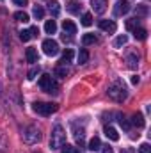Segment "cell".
I'll return each mask as SVG.
<instances>
[{
	"instance_id": "1",
	"label": "cell",
	"mask_w": 151,
	"mask_h": 153,
	"mask_svg": "<svg viewBox=\"0 0 151 153\" xmlns=\"http://www.w3.org/2000/svg\"><path fill=\"white\" fill-rule=\"evenodd\" d=\"M107 94H109V98H112L114 102L119 103V102H124L128 98V89H126L123 80H114L107 89Z\"/></svg>"
},
{
	"instance_id": "2",
	"label": "cell",
	"mask_w": 151,
	"mask_h": 153,
	"mask_svg": "<svg viewBox=\"0 0 151 153\" xmlns=\"http://www.w3.org/2000/svg\"><path fill=\"white\" fill-rule=\"evenodd\" d=\"M66 143V132L61 125H57L52 132V137H50V148L52 150H59L62 144Z\"/></svg>"
},
{
	"instance_id": "3",
	"label": "cell",
	"mask_w": 151,
	"mask_h": 153,
	"mask_svg": "<svg viewBox=\"0 0 151 153\" xmlns=\"http://www.w3.org/2000/svg\"><path fill=\"white\" fill-rule=\"evenodd\" d=\"M38 84L44 93H50V94L52 93H57V82L52 78V75H41L38 80Z\"/></svg>"
},
{
	"instance_id": "4",
	"label": "cell",
	"mask_w": 151,
	"mask_h": 153,
	"mask_svg": "<svg viewBox=\"0 0 151 153\" xmlns=\"http://www.w3.org/2000/svg\"><path fill=\"white\" fill-rule=\"evenodd\" d=\"M23 141L27 144H36L41 141V132H39L36 126H27L23 130Z\"/></svg>"
},
{
	"instance_id": "5",
	"label": "cell",
	"mask_w": 151,
	"mask_h": 153,
	"mask_svg": "<svg viewBox=\"0 0 151 153\" xmlns=\"http://www.w3.org/2000/svg\"><path fill=\"white\" fill-rule=\"evenodd\" d=\"M32 109H34V112H38L41 116H50L52 112H55L59 107L55 105V103H44V102H36L34 105H32Z\"/></svg>"
},
{
	"instance_id": "6",
	"label": "cell",
	"mask_w": 151,
	"mask_h": 153,
	"mask_svg": "<svg viewBox=\"0 0 151 153\" xmlns=\"http://www.w3.org/2000/svg\"><path fill=\"white\" fill-rule=\"evenodd\" d=\"M43 52H44L46 55H50V57L57 55V53H59V43H57L55 39H44V41H43Z\"/></svg>"
},
{
	"instance_id": "7",
	"label": "cell",
	"mask_w": 151,
	"mask_h": 153,
	"mask_svg": "<svg viewBox=\"0 0 151 153\" xmlns=\"http://www.w3.org/2000/svg\"><path fill=\"white\" fill-rule=\"evenodd\" d=\"M130 9H132V5H130V2H128V0H119V2H115L114 16H123V14H126Z\"/></svg>"
},
{
	"instance_id": "8",
	"label": "cell",
	"mask_w": 151,
	"mask_h": 153,
	"mask_svg": "<svg viewBox=\"0 0 151 153\" xmlns=\"http://www.w3.org/2000/svg\"><path fill=\"white\" fill-rule=\"evenodd\" d=\"M107 0H91V7L96 14H103L107 11Z\"/></svg>"
},
{
	"instance_id": "9",
	"label": "cell",
	"mask_w": 151,
	"mask_h": 153,
	"mask_svg": "<svg viewBox=\"0 0 151 153\" xmlns=\"http://www.w3.org/2000/svg\"><path fill=\"white\" fill-rule=\"evenodd\" d=\"M98 27H100L101 30L112 34V32H115V27H117V25H115L114 20H100V22H98Z\"/></svg>"
},
{
	"instance_id": "10",
	"label": "cell",
	"mask_w": 151,
	"mask_h": 153,
	"mask_svg": "<svg viewBox=\"0 0 151 153\" xmlns=\"http://www.w3.org/2000/svg\"><path fill=\"white\" fill-rule=\"evenodd\" d=\"M62 29H64V32H66V34H70V36L76 34V25L71 22V20H64V23H62Z\"/></svg>"
},
{
	"instance_id": "11",
	"label": "cell",
	"mask_w": 151,
	"mask_h": 153,
	"mask_svg": "<svg viewBox=\"0 0 151 153\" xmlns=\"http://www.w3.org/2000/svg\"><path fill=\"white\" fill-rule=\"evenodd\" d=\"M25 57H27V62H38V50L36 48H27L25 50Z\"/></svg>"
},
{
	"instance_id": "12",
	"label": "cell",
	"mask_w": 151,
	"mask_h": 153,
	"mask_svg": "<svg viewBox=\"0 0 151 153\" xmlns=\"http://www.w3.org/2000/svg\"><path fill=\"white\" fill-rule=\"evenodd\" d=\"M73 57H75V52H73L71 48H66V50H64V53H62V59H61V62L66 66V64H70V62L73 61Z\"/></svg>"
},
{
	"instance_id": "13",
	"label": "cell",
	"mask_w": 151,
	"mask_h": 153,
	"mask_svg": "<svg viewBox=\"0 0 151 153\" xmlns=\"http://www.w3.org/2000/svg\"><path fill=\"white\" fill-rule=\"evenodd\" d=\"M105 135H107L110 141H114V143L119 141V134H117V130H115L114 126H109V125L105 126Z\"/></svg>"
},
{
	"instance_id": "14",
	"label": "cell",
	"mask_w": 151,
	"mask_h": 153,
	"mask_svg": "<svg viewBox=\"0 0 151 153\" xmlns=\"http://www.w3.org/2000/svg\"><path fill=\"white\" fill-rule=\"evenodd\" d=\"M144 123H146V121H144V116L141 114V112H137V114L132 116V125H133V126L142 128V126H144Z\"/></svg>"
},
{
	"instance_id": "15",
	"label": "cell",
	"mask_w": 151,
	"mask_h": 153,
	"mask_svg": "<svg viewBox=\"0 0 151 153\" xmlns=\"http://www.w3.org/2000/svg\"><path fill=\"white\" fill-rule=\"evenodd\" d=\"M48 9H50V14L55 18V16H59V13H61V5H59V2L57 0H52L50 4H48Z\"/></svg>"
},
{
	"instance_id": "16",
	"label": "cell",
	"mask_w": 151,
	"mask_h": 153,
	"mask_svg": "<svg viewBox=\"0 0 151 153\" xmlns=\"http://www.w3.org/2000/svg\"><path fill=\"white\" fill-rule=\"evenodd\" d=\"M44 32H46V34H55V32H57V23H55V20H46V23H44Z\"/></svg>"
},
{
	"instance_id": "17",
	"label": "cell",
	"mask_w": 151,
	"mask_h": 153,
	"mask_svg": "<svg viewBox=\"0 0 151 153\" xmlns=\"http://www.w3.org/2000/svg\"><path fill=\"white\" fill-rule=\"evenodd\" d=\"M101 148V141H100V137H93L91 141H89V150L91 152H98Z\"/></svg>"
},
{
	"instance_id": "18",
	"label": "cell",
	"mask_w": 151,
	"mask_h": 153,
	"mask_svg": "<svg viewBox=\"0 0 151 153\" xmlns=\"http://www.w3.org/2000/svg\"><path fill=\"white\" fill-rule=\"evenodd\" d=\"M80 9H82V4H78V2H75V0H71V2L68 4V11H70L71 14H78Z\"/></svg>"
},
{
	"instance_id": "19",
	"label": "cell",
	"mask_w": 151,
	"mask_h": 153,
	"mask_svg": "<svg viewBox=\"0 0 151 153\" xmlns=\"http://www.w3.org/2000/svg\"><path fill=\"white\" fill-rule=\"evenodd\" d=\"M98 41V38L94 36V34H84L82 36V43H84V46H87V45H94Z\"/></svg>"
},
{
	"instance_id": "20",
	"label": "cell",
	"mask_w": 151,
	"mask_h": 153,
	"mask_svg": "<svg viewBox=\"0 0 151 153\" xmlns=\"http://www.w3.org/2000/svg\"><path fill=\"white\" fill-rule=\"evenodd\" d=\"M87 61H89V52L85 48H80V52H78V64H85Z\"/></svg>"
},
{
	"instance_id": "21",
	"label": "cell",
	"mask_w": 151,
	"mask_h": 153,
	"mask_svg": "<svg viewBox=\"0 0 151 153\" xmlns=\"http://www.w3.org/2000/svg\"><path fill=\"white\" fill-rule=\"evenodd\" d=\"M133 36H135V39L142 41V39L148 38V30H146V29H141V27H137V29L133 30Z\"/></svg>"
},
{
	"instance_id": "22",
	"label": "cell",
	"mask_w": 151,
	"mask_h": 153,
	"mask_svg": "<svg viewBox=\"0 0 151 153\" xmlns=\"http://www.w3.org/2000/svg\"><path fill=\"white\" fill-rule=\"evenodd\" d=\"M126 43H128V36H126V34H121V36H117V38H115L114 46H115V48H121V46H123V45H126Z\"/></svg>"
},
{
	"instance_id": "23",
	"label": "cell",
	"mask_w": 151,
	"mask_h": 153,
	"mask_svg": "<svg viewBox=\"0 0 151 153\" xmlns=\"http://www.w3.org/2000/svg\"><path fill=\"white\" fill-rule=\"evenodd\" d=\"M14 18L18 20V22H21V23H27L30 18H29V14L25 13V11H18V13H14Z\"/></svg>"
},
{
	"instance_id": "24",
	"label": "cell",
	"mask_w": 151,
	"mask_h": 153,
	"mask_svg": "<svg viewBox=\"0 0 151 153\" xmlns=\"http://www.w3.org/2000/svg\"><path fill=\"white\" fill-rule=\"evenodd\" d=\"M82 25L84 27H91L93 25V14L91 13H84L82 14Z\"/></svg>"
},
{
	"instance_id": "25",
	"label": "cell",
	"mask_w": 151,
	"mask_h": 153,
	"mask_svg": "<svg viewBox=\"0 0 151 153\" xmlns=\"http://www.w3.org/2000/svg\"><path fill=\"white\" fill-rule=\"evenodd\" d=\"M139 27V18H132V20H126V29L128 30H135Z\"/></svg>"
},
{
	"instance_id": "26",
	"label": "cell",
	"mask_w": 151,
	"mask_h": 153,
	"mask_svg": "<svg viewBox=\"0 0 151 153\" xmlns=\"http://www.w3.org/2000/svg\"><path fill=\"white\" fill-rule=\"evenodd\" d=\"M126 61H128V66H130V68H137V66H139V57H137L135 53L128 55V59H126Z\"/></svg>"
},
{
	"instance_id": "27",
	"label": "cell",
	"mask_w": 151,
	"mask_h": 153,
	"mask_svg": "<svg viewBox=\"0 0 151 153\" xmlns=\"http://www.w3.org/2000/svg\"><path fill=\"white\" fill-rule=\"evenodd\" d=\"M59 150H61V153H78V150H76L75 146H71V144H66V143H64V144H62Z\"/></svg>"
},
{
	"instance_id": "28",
	"label": "cell",
	"mask_w": 151,
	"mask_h": 153,
	"mask_svg": "<svg viewBox=\"0 0 151 153\" xmlns=\"http://www.w3.org/2000/svg\"><path fill=\"white\" fill-rule=\"evenodd\" d=\"M73 135H75V139H76V143H80L82 144V141H84V128H76V126H73Z\"/></svg>"
},
{
	"instance_id": "29",
	"label": "cell",
	"mask_w": 151,
	"mask_h": 153,
	"mask_svg": "<svg viewBox=\"0 0 151 153\" xmlns=\"http://www.w3.org/2000/svg\"><path fill=\"white\" fill-rule=\"evenodd\" d=\"M32 13H34V18H36V20H43V16H44V9H43L41 5H36Z\"/></svg>"
},
{
	"instance_id": "30",
	"label": "cell",
	"mask_w": 151,
	"mask_h": 153,
	"mask_svg": "<svg viewBox=\"0 0 151 153\" xmlns=\"http://www.w3.org/2000/svg\"><path fill=\"white\" fill-rule=\"evenodd\" d=\"M55 75L61 76V78H64V76L68 75V68H66L64 64H62V66H57V68H55Z\"/></svg>"
},
{
	"instance_id": "31",
	"label": "cell",
	"mask_w": 151,
	"mask_h": 153,
	"mask_svg": "<svg viewBox=\"0 0 151 153\" xmlns=\"http://www.w3.org/2000/svg\"><path fill=\"white\" fill-rule=\"evenodd\" d=\"M39 71H41V70H39V66H34V68H32V70L29 71L27 78H29V80H34V78H36V76L39 75Z\"/></svg>"
},
{
	"instance_id": "32",
	"label": "cell",
	"mask_w": 151,
	"mask_h": 153,
	"mask_svg": "<svg viewBox=\"0 0 151 153\" xmlns=\"http://www.w3.org/2000/svg\"><path fill=\"white\" fill-rule=\"evenodd\" d=\"M30 38H32V34H30V30H21V32H20V39H21L23 43H27V41H29Z\"/></svg>"
},
{
	"instance_id": "33",
	"label": "cell",
	"mask_w": 151,
	"mask_h": 153,
	"mask_svg": "<svg viewBox=\"0 0 151 153\" xmlns=\"http://www.w3.org/2000/svg\"><path fill=\"white\" fill-rule=\"evenodd\" d=\"M119 125H121L124 130H130V123L124 119V116H119Z\"/></svg>"
},
{
	"instance_id": "34",
	"label": "cell",
	"mask_w": 151,
	"mask_h": 153,
	"mask_svg": "<svg viewBox=\"0 0 151 153\" xmlns=\"http://www.w3.org/2000/svg\"><path fill=\"white\" fill-rule=\"evenodd\" d=\"M139 153H151V148L148 143H144V144H141V148H139Z\"/></svg>"
},
{
	"instance_id": "35",
	"label": "cell",
	"mask_w": 151,
	"mask_h": 153,
	"mask_svg": "<svg viewBox=\"0 0 151 153\" xmlns=\"http://www.w3.org/2000/svg\"><path fill=\"white\" fill-rule=\"evenodd\" d=\"M29 30H30V34H32V38H38V36H39V29H38V27H30Z\"/></svg>"
},
{
	"instance_id": "36",
	"label": "cell",
	"mask_w": 151,
	"mask_h": 153,
	"mask_svg": "<svg viewBox=\"0 0 151 153\" xmlns=\"http://www.w3.org/2000/svg\"><path fill=\"white\" fill-rule=\"evenodd\" d=\"M13 2H14V4H16V5H21V7H23V5H27V4H29V0H13Z\"/></svg>"
},
{
	"instance_id": "37",
	"label": "cell",
	"mask_w": 151,
	"mask_h": 153,
	"mask_svg": "<svg viewBox=\"0 0 151 153\" xmlns=\"http://www.w3.org/2000/svg\"><path fill=\"white\" fill-rule=\"evenodd\" d=\"M100 150H101V153H114V150L110 146H103V148H100Z\"/></svg>"
},
{
	"instance_id": "38",
	"label": "cell",
	"mask_w": 151,
	"mask_h": 153,
	"mask_svg": "<svg viewBox=\"0 0 151 153\" xmlns=\"http://www.w3.org/2000/svg\"><path fill=\"white\" fill-rule=\"evenodd\" d=\"M139 82H141V76H139V75H133V76H132V84H133V85H137Z\"/></svg>"
},
{
	"instance_id": "39",
	"label": "cell",
	"mask_w": 151,
	"mask_h": 153,
	"mask_svg": "<svg viewBox=\"0 0 151 153\" xmlns=\"http://www.w3.org/2000/svg\"><path fill=\"white\" fill-rule=\"evenodd\" d=\"M0 2H2V0H0Z\"/></svg>"
}]
</instances>
